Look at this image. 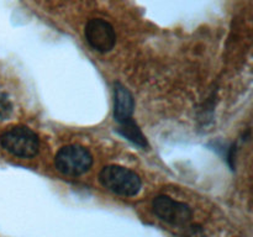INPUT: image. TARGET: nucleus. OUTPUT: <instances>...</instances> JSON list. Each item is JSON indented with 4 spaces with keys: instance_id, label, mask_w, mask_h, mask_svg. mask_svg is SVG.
Returning a JSON list of instances; mask_svg holds the SVG:
<instances>
[{
    "instance_id": "nucleus-4",
    "label": "nucleus",
    "mask_w": 253,
    "mask_h": 237,
    "mask_svg": "<svg viewBox=\"0 0 253 237\" xmlns=\"http://www.w3.org/2000/svg\"><path fill=\"white\" fill-rule=\"evenodd\" d=\"M153 211L163 221L173 226H184L192 220L193 212L189 205L173 200L167 195H160L152 202Z\"/></svg>"
},
{
    "instance_id": "nucleus-3",
    "label": "nucleus",
    "mask_w": 253,
    "mask_h": 237,
    "mask_svg": "<svg viewBox=\"0 0 253 237\" xmlns=\"http://www.w3.org/2000/svg\"><path fill=\"white\" fill-rule=\"evenodd\" d=\"M54 165L62 174L78 177L90 169L93 165V156L83 146H64L57 152Z\"/></svg>"
},
{
    "instance_id": "nucleus-6",
    "label": "nucleus",
    "mask_w": 253,
    "mask_h": 237,
    "mask_svg": "<svg viewBox=\"0 0 253 237\" xmlns=\"http://www.w3.org/2000/svg\"><path fill=\"white\" fill-rule=\"evenodd\" d=\"M135 104H133L132 94L121 85L120 83L115 84L114 89V118L119 123L132 118V113Z\"/></svg>"
},
{
    "instance_id": "nucleus-2",
    "label": "nucleus",
    "mask_w": 253,
    "mask_h": 237,
    "mask_svg": "<svg viewBox=\"0 0 253 237\" xmlns=\"http://www.w3.org/2000/svg\"><path fill=\"white\" fill-rule=\"evenodd\" d=\"M0 145L20 158H31L39 153V136L27 126H12L0 135Z\"/></svg>"
},
{
    "instance_id": "nucleus-5",
    "label": "nucleus",
    "mask_w": 253,
    "mask_h": 237,
    "mask_svg": "<svg viewBox=\"0 0 253 237\" xmlns=\"http://www.w3.org/2000/svg\"><path fill=\"white\" fill-rule=\"evenodd\" d=\"M84 35L91 48L101 53L110 52L116 43L115 30L111 24L103 19L89 20L85 25Z\"/></svg>"
},
{
    "instance_id": "nucleus-8",
    "label": "nucleus",
    "mask_w": 253,
    "mask_h": 237,
    "mask_svg": "<svg viewBox=\"0 0 253 237\" xmlns=\"http://www.w3.org/2000/svg\"><path fill=\"white\" fill-rule=\"evenodd\" d=\"M11 113V104L5 96L0 95V120L6 118Z\"/></svg>"
},
{
    "instance_id": "nucleus-1",
    "label": "nucleus",
    "mask_w": 253,
    "mask_h": 237,
    "mask_svg": "<svg viewBox=\"0 0 253 237\" xmlns=\"http://www.w3.org/2000/svg\"><path fill=\"white\" fill-rule=\"evenodd\" d=\"M100 184L121 197H135L141 190V178L137 173L123 165H106L99 174Z\"/></svg>"
},
{
    "instance_id": "nucleus-7",
    "label": "nucleus",
    "mask_w": 253,
    "mask_h": 237,
    "mask_svg": "<svg viewBox=\"0 0 253 237\" xmlns=\"http://www.w3.org/2000/svg\"><path fill=\"white\" fill-rule=\"evenodd\" d=\"M118 131L120 135H123L124 137L127 138L128 141H131L132 143L137 145L138 147H147V141H146L145 135H143L142 131L140 130V127L136 125V122L132 118L119 123Z\"/></svg>"
}]
</instances>
